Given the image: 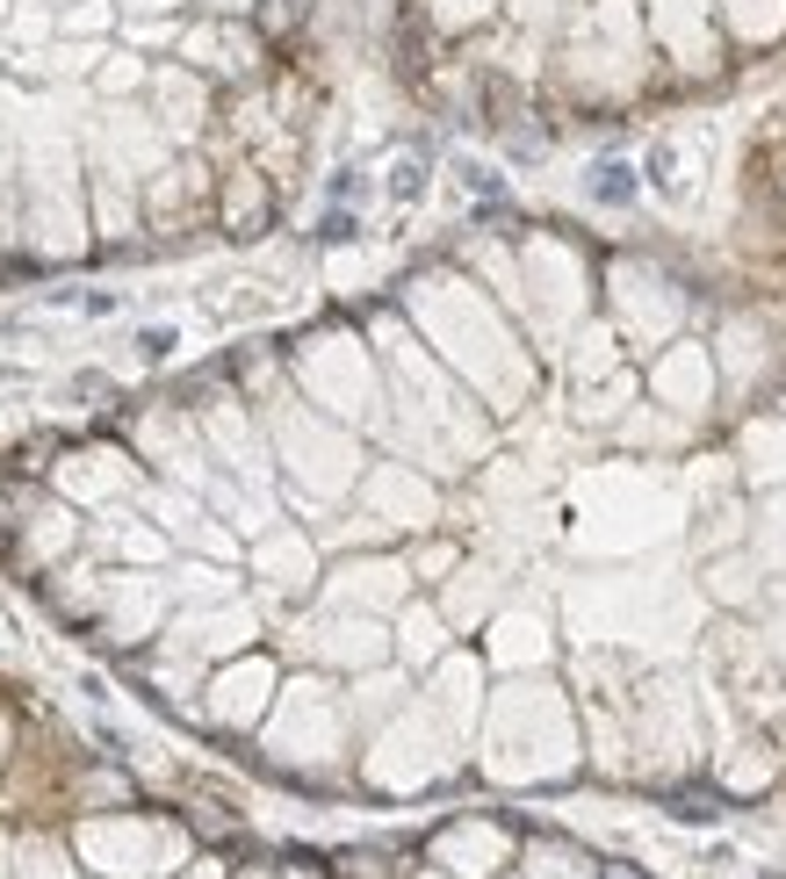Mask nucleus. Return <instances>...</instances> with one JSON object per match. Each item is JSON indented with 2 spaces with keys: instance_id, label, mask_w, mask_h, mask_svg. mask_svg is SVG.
I'll return each mask as SVG.
<instances>
[{
  "instance_id": "obj_1",
  "label": "nucleus",
  "mask_w": 786,
  "mask_h": 879,
  "mask_svg": "<svg viewBox=\"0 0 786 879\" xmlns=\"http://www.w3.org/2000/svg\"><path fill=\"white\" fill-rule=\"evenodd\" d=\"M599 879H649V872H635V865H606Z\"/></svg>"
}]
</instances>
